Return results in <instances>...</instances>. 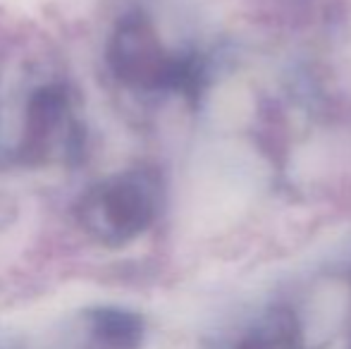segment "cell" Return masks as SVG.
I'll use <instances>...</instances> for the list:
<instances>
[{
    "label": "cell",
    "mask_w": 351,
    "mask_h": 349,
    "mask_svg": "<svg viewBox=\"0 0 351 349\" xmlns=\"http://www.w3.org/2000/svg\"><path fill=\"white\" fill-rule=\"evenodd\" d=\"M86 149L82 96L60 70L22 62L0 75V170L77 168Z\"/></svg>",
    "instance_id": "obj_1"
},
{
    "label": "cell",
    "mask_w": 351,
    "mask_h": 349,
    "mask_svg": "<svg viewBox=\"0 0 351 349\" xmlns=\"http://www.w3.org/2000/svg\"><path fill=\"white\" fill-rule=\"evenodd\" d=\"M162 206V175L151 165H134L88 184L74 201L72 218L93 244L120 249L158 223Z\"/></svg>",
    "instance_id": "obj_3"
},
{
    "label": "cell",
    "mask_w": 351,
    "mask_h": 349,
    "mask_svg": "<svg viewBox=\"0 0 351 349\" xmlns=\"http://www.w3.org/2000/svg\"><path fill=\"white\" fill-rule=\"evenodd\" d=\"M91 340L103 349H136L143 337V323L130 309L93 306L84 313Z\"/></svg>",
    "instance_id": "obj_4"
},
{
    "label": "cell",
    "mask_w": 351,
    "mask_h": 349,
    "mask_svg": "<svg viewBox=\"0 0 351 349\" xmlns=\"http://www.w3.org/2000/svg\"><path fill=\"white\" fill-rule=\"evenodd\" d=\"M106 70L117 86L136 96L194 98L206 84V62L194 51L167 46L156 19L143 8L115 17L103 48Z\"/></svg>",
    "instance_id": "obj_2"
}]
</instances>
